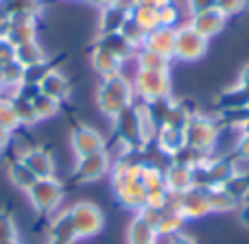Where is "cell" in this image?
I'll return each mask as SVG.
<instances>
[{"label":"cell","mask_w":249,"mask_h":244,"mask_svg":"<svg viewBox=\"0 0 249 244\" xmlns=\"http://www.w3.org/2000/svg\"><path fill=\"white\" fill-rule=\"evenodd\" d=\"M44 50L39 48V44L35 42H26L16 46V61L22 65V68H37V65H44Z\"/></svg>","instance_id":"23"},{"label":"cell","mask_w":249,"mask_h":244,"mask_svg":"<svg viewBox=\"0 0 249 244\" xmlns=\"http://www.w3.org/2000/svg\"><path fill=\"white\" fill-rule=\"evenodd\" d=\"M216 100H219V112H221V109L247 107L249 94H247V92H243L238 85H234V87H228L225 92H221V96H219Z\"/></svg>","instance_id":"27"},{"label":"cell","mask_w":249,"mask_h":244,"mask_svg":"<svg viewBox=\"0 0 249 244\" xmlns=\"http://www.w3.org/2000/svg\"><path fill=\"white\" fill-rule=\"evenodd\" d=\"M236 85L241 87L243 92H247V94H249V64L241 70V77H238V83H236Z\"/></svg>","instance_id":"42"},{"label":"cell","mask_w":249,"mask_h":244,"mask_svg":"<svg viewBox=\"0 0 249 244\" xmlns=\"http://www.w3.org/2000/svg\"><path fill=\"white\" fill-rule=\"evenodd\" d=\"M66 211H68V218H70V223H72L74 233H77V240L94 238L96 233L103 231L105 216H103V211H101V207H96L94 203L81 201Z\"/></svg>","instance_id":"4"},{"label":"cell","mask_w":249,"mask_h":244,"mask_svg":"<svg viewBox=\"0 0 249 244\" xmlns=\"http://www.w3.org/2000/svg\"><path fill=\"white\" fill-rule=\"evenodd\" d=\"M118 33H121L123 37L127 39V42L131 44L133 48H136V50H140V48L144 46V39H146V31L142 29V26L138 24V22L133 20L131 16H129L127 20H124V24L121 26V31H118Z\"/></svg>","instance_id":"29"},{"label":"cell","mask_w":249,"mask_h":244,"mask_svg":"<svg viewBox=\"0 0 249 244\" xmlns=\"http://www.w3.org/2000/svg\"><path fill=\"white\" fill-rule=\"evenodd\" d=\"M175 35L177 29H171V26H158V29L149 31L144 39V46L146 50H153L158 55L166 57V59H175Z\"/></svg>","instance_id":"13"},{"label":"cell","mask_w":249,"mask_h":244,"mask_svg":"<svg viewBox=\"0 0 249 244\" xmlns=\"http://www.w3.org/2000/svg\"><path fill=\"white\" fill-rule=\"evenodd\" d=\"M0 244H18V229L9 211H0Z\"/></svg>","instance_id":"33"},{"label":"cell","mask_w":249,"mask_h":244,"mask_svg":"<svg viewBox=\"0 0 249 244\" xmlns=\"http://www.w3.org/2000/svg\"><path fill=\"white\" fill-rule=\"evenodd\" d=\"M7 39L16 46L35 39V16L31 13H20V16H11L9 22V35Z\"/></svg>","instance_id":"17"},{"label":"cell","mask_w":249,"mask_h":244,"mask_svg":"<svg viewBox=\"0 0 249 244\" xmlns=\"http://www.w3.org/2000/svg\"><path fill=\"white\" fill-rule=\"evenodd\" d=\"M140 4H144V7H151L155 9V11H162L164 7H168L171 2H175V0H138Z\"/></svg>","instance_id":"40"},{"label":"cell","mask_w":249,"mask_h":244,"mask_svg":"<svg viewBox=\"0 0 249 244\" xmlns=\"http://www.w3.org/2000/svg\"><path fill=\"white\" fill-rule=\"evenodd\" d=\"M133 92L142 103L171 96V72H153V70H136Z\"/></svg>","instance_id":"6"},{"label":"cell","mask_w":249,"mask_h":244,"mask_svg":"<svg viewBox=\"0 0 249 244\" xmlns=\"http://www.w3.org/2000/svg\"><path fill=\"white\" fill-rule=\"evenodd\" d=\"M175 210L181 211L186 220H197L210 214V203H208V188L195 185L181 194H171V203Z\"/></svg>","instance_id":"7"},{"label":"cell","mask_w":249,"mask_h":244,"mask_svg":"<svg viewBox=\"0 0 249 244\" xmlns=\"http://www.w3.org/2000/svg\"><path fill=\"white\" fill-rule=\"evenodd\" d=\"M16 61V44H11L7 37H0V65Z\"/></svg>","instance_id":"37"},{"label":"cell","mask_w":249,"mask_h":244,"mask_svg":"<svg viewBox=\"0 0 249 244\" xmlns=\"http://www.w3.org/2000/svg\"><path fill=\"white\" fill-rule=\"evenodd\" d=\"M70 146H72V153L79 157H86L92 153H101L105 148V140L96 129L88 127V124H77L70 133Z\"/></svg>","instance_id":"10"},{"label":"cell","mask_w":249,"mask_h":244,"mask_svg":"<svg viewBox=\"0 0 249 244\" xmlns=\"http://www.w3.org/2000/svg\"><path fill=\"white\" fill-rule=\"evenodd\" d=\"M51 240L57 244H74L77 233L72 229V223L68 218V211H59L51 223Z\"/></svg>","instance_id":"21"},{"label":"cell","mask_w":249,"mask_h":244,"mask_svg":"<svg viewBox=\"0 0 249 244\" xmlns=\"http://www.w3.org/2000/svg\"><path fill=\"white\" fill-rule=\"evenodd\" d=\"M109 170H112V159H109L107 150L92 153L77 159V163H74V181L92 183V181H99L101 177H105Z\"/></svg>","instance_id":"9"},{"label":"cell","mask_w":249,"mask_h":244,"mask_svg":"<svg viewBox=\"0 0 249 244\" xmlns=\"http://www.w3.org/2000/svg\"><path fill=\"white\" fill-rule=\"evenodd\" d=\"M136 92H133V83L124 79L123 74L103 79L99 92H96V105L107 118H116L123 109L131 107Z\"/></svg>","instance_id":"1"},{"label":"cell","mask_w":249,"mask_h":244,"mask_svg":"<svg viewBox=\"0 0 249 244\" xmlns=\"http://www.w3.org/2000/svg\"><path fill=\"white\" fill-rule=\"evenodd\" d=\"M48 244H57V242H53V240H51V242H48Z\"/></svg>","instance_id":"45"},{"label":"cell","mask_w":249,"mask_h":244,"mask_svg":"<svg viewBox=\"0 0 249 244\" xmlns=\"http://www.w3.org/2000/svg\"><path fill=\"white\" fill-rule=\"evenodd\" d=\"M31 103H33V109H35V116H37V120L53 118L57 112H59V103H57L55 98H51V96L42 94V92H37V94L31 98Z\"/></svg>","instance_id":"30"},{"label":"cell","mask_w":249,"mask_h":244,"mask_svg":"<svg viewBox=\"0 0 249 244\" xmlns=\"http://www.w3.org/2000/svg\"><path fill=\"white\" fill-rule=\"evenodd\" d=\"M129 16H131L133 20L146 31V33L153 31V29H158V26H162L160 24V11H155V9H151V7H144V4H140V2L136 4V9H133Z\"/></svg>","instance_id":"28"},{"label":"cell","mask_w":249,"mask_h":244,"mask_svg":"<svg viewBox=\"0 0 249 244\" xmlns=\"http://www.w3.org/2000/svg\"><path fill=\"white\" fill-rule=\"evenodd\" d=\"M13 107H16V116H18V122L20 124H35L37 122V116H35V109H33V103H31V100L16 96V98H13Z\"/></svg>","instance_id":"34"},{"label":"cell","mask_w":249,"mask_h":244,"mask_svg":"<svg viewBox=\"0 0 249 244\" xmlns=\"http://www.w3.org/2000/svg\"><path fill=\"white\" fill-rule=\"evenodd\" d=\"M208 203L210 214H228L238 207V201L225 188H208Z\"/></svg>","instance_id":"24"},{"label":"cell","mask_w":249,"mask_h":244,"mask_svg":"<svg viewBox=\"0 0 249 244\" xmlns=\"http://www.w3.org/2000/svg\"><path fill=\"white\" fill-rule=\"evenodd\" d=\"M96 2H99L101 7H114V4H118V0H96Z\"/></svg>","instance_id":"44"},{"label":"cell","mask_w":249,"mask_h":244,"mask_svg":"<svg viewBox=\"0 0 249 244\" xmlns=\"http://www.w3.org/2000/svg\"><path fill=\"white\" fill-rule=\"evenodd\" d=\"M158 240H160V233L155 229V225L142 211H136L127 229V244H151Z\"/></svg>","instance_id":"14"},{"label":"cell","mask_w":249,"mask_h":244,"mask_svg":"<svg viewBox=\"0 0 249 244\" xmlns=\"http://www.w3.org/2000/svg\"><path fill=\"white\" fill-rule=\"evenodd\" d=\"M127 17H129V13L123 11L116 4H114V7H103L101 20H99V31L101 33H118Z\"/></svg>","instance_id":"25"},{"label":"cell","mask_w":249,"mask_h":244,"mask_svg":"<svg viewBox=\"0 0 249 244\" xmlns=\"http://www.w3.org/2000/svg\"><path fill=\"white\" fill-rule=\"evenodd\" d=\"M247 107H249V103H247Z\"/></svg>","instance_id":"47"},{"label":"cell","mask_w":249,"mask_h":244,"mask_svg":"<svg viewBox=\"0 0 249 244\" xmlns=\"http://www.w3.org/2000/svg\"><path fill=\"white\" fill-rule=\"evenodd\" d=\"M179 22H181V9H179V4H177V0L160 11V24H162V26L177 29V26H179Z\"/></svg>","instance_id":"35"},{"label":"cell","mask_w":249,"mask_h":244,"mask_svg":"<svg viewBox=\"0 0 249 244\" xmlns=\"http://www.w3.org/2000/svg\"><path fill=\"white\" fill-rule=\"evenodd\" d=\"M247 7H249V0H216V9H219L225 17L241 16Z\"/></svg>","instance_id":"36"},{"label":"cell","mask_w":249,"mask_h":244,"mask_svg":"<svg viewBox=\"0 0 249 244\" xmlns=\"http://www.w3.org/2000/svg\"><path fill=\"white\" fill-rule=\"evenodd\" d=\"M114 120V129H116V135L121 140V144L124 146V150H142L146 146L144 140V131H142V118H140V109L133 103L131 107L123 109Z\"/></svg>","instance_id":"2"},{"label":"cell","mask_w":249,"mask_h":244,"mask_svg":"<svg viewBox=\"0 0 249 244\" xmlns=\"http://www.w3.org/2000/svg\"><path fill=\"white\" fill-rule=\"evenodd\" d=\"M22 162L26 163L31 172H33L37 179H48V177H55V162H53L51 153L42 148H26V153L22 155Z\"/></svg>","instance_id":"15"},{"label":"cell","mask_w":249,"mask_h":244,"mask_svg":"<svg viewBox=\"0 0 249 244\" xmlns=\"http://www.w3.org/2000/svg\"><path fill=\"white\" fill-rule=\"evenodd\" d=\"M96 46L103 48V50H107V52H112V55L118 57L123 64L136 57V48H133L121 33H101Z\"/></svg>","instance_id":"18"},{"label":"cell","mask_w":249,"mask_h":244,"mask_svg":"<svg viewBox=\"0 0 249 244\" xmlns=\"http://www.w3.org/2000/svg\"><path fill=\"white\" fill-rule=\"evenodd\" d=\"M26 194H29V201L35 211H39V214H53L61 205V201H64V185L55 177L35 179V183L26 190Z\"/></svg>","instance_id":"5"},{"label":"cell","mask_w":249,"mask_h":244,"mask_svg":"<svg viewBox=\"0 0 249 244\" xmlns=\"http://www.w3.org/2000/svg\"><path fill=\"white\" fill-rule=\"evenodd\" d=\"M0 127H4L7 131H16L20 127L11 98H0Z\"/></svg>","instance_id":"32"},{"label":"cell","mask_w":249,"mask_h":244,"mask_svg":"<svg viewBox=\"0 0 249 244\" xmlns=\"http://www.w3.org/2000/svg\"><path fill=\"white\" fill-rule=\"evenodd\" d=\"M208 42L203 35H199L193 26L181 24L177 26L175 35V59L179 61H197L208 52Z\"/></svg>","instance_id":"8"},{"label":"cell","mask_w":249,"mask_h":244,"mask_svg":"<svg viewBox=\"0 0 249 244\" xmlns=\"http://www.w3.org/2000/svg\"><path fill=\"white\" fill-rule=\"evenodd\" d=\"M133 61H136L138 70L171 72V59H166V57L158 55V52H153V50H146V48H140V50H136V57H133Z\"/></svg>","instance_id":"22"},{"label":"cell","mask_w":249,"mask_h":244,"mask_svg":"<svg viewBox=\"0 0 249 244\" xmlns=\"http://www.w3.org/2000/svg\"><path fill=\"white\" fill-rule=\"evenodd\" d=\"M153 142L158 144V148L162 150L164 155H168V157L177 155L186 146L184 131H179V129H171V127H160L158 133H155Z\"/></svg>","instance_id":"19"},{"label":"cell","mask_w":249,"mask_h":244,"mask_svg":"<svg viewBox=\"0 0 249 244\" xmlns=\"http://www.w3.org/2000/svg\"><path fill=\"white\" fill-rule=\"evenodd\" d=\"M9 179H11V183L16 185V188H20V190H29L31 185L35 183V179L37 177L33 175V172L26 168V163L22 162V159H16V162L9 166Z\"/></svg>","instance_id":"26"},{"label":"cell","mask_w":249,"mask_h":244,"mask_svg":"<svg viewBox=\"0 0 249 244\" xmlns=\"http://www.w3.org/2000/svg\"><path fill=\"white\" fill-rule=\"evenodd\" d=\"M216 135H219V122L214 118H208L203 114H197L188 120L184 127V140L186 146L195 150H201L206 155H212L216 144Z\"/></svg>","instance_id":"3"},{"label":"cell","mask_w":249,"mask_h":244,"mask_svg":"<svg viewBox=\"0 0 249 244\" xmlns=\"http://www.w3.org/2000/svg\"><path fill=\"white\" fill-rule=\"evenodd\" d=\"M9 142H11V131H7L4 127H0V150H2Z\"/></svg>","instance_id":"43"},{"label":"cell","mask_w":249,"mask_h":244,"mask_svg":"<svg viewBox=\"0 0 249 244\" xmlns=\"http://www.w3.org/2000/svg\"><path fill=\"white\" fill-rule=\"evenodd\" d=\"M188 4V13H199V11H206V9H212L216 7V0H186Z\"/></svg>","instance_id":"38"},{"label":"cell","mask_w":249,"mask_h":244,"mask_svg":"<svg viewBox=\"0 0 249 244\" xmlns=\"http://www.w3.org/2000/svg\"><path fill=\"white\" fill-rule=\"evenodd\" d=\"M164 183L171 194H181L186 190L195 188V168L184 166L177 162H168L164 168Z\"/></svg>","instance_id":"12"},{"label":"cell","mask_w":249,"mask_h":244,"mask_svg":"<svg viewBox=\"0 0 249 244\" xmlns=\"http://www.w3.org/2000/svg\"><path fill=\"white\" fill-rule=\"evenodd\" d=\"M236 216H238V223H241V227H245L249 231V198L243 203H238L236 207Z\"/></svg>","instance_id":"39"},{"label":"cell","mask_w":249,"mask_h":244,"mask_svg":"<svg viewBox=\"0 0 249 244\" xmlns=\"http://www.w3.org/2000/svg\"><path fill=\"white\" fill-rule=\"evenodd\" d=\"M92 68L96 70V74H101V79H109V77L121 74L123 61L118 59V57H114L112 52L94 46V52H92Z\"/></svg>","instance_id":"20"},{"label":"cell","mask_w":249,"mask_h":244,"mask_svg":"<svg viewBox=\"0 0 249 244\" xmlns=\"http://www.w3.org/2000/svg\"><path fill=\"white\" fill-rule=\"evenodd\" d=\"M151 244H158V242H151Z\"/></svg>","instance_id":"46"},{"label":"cell","mask_w":249,"mask_h":244,"mask_svg":"<svg viewBox=\"0 0 249 244\" xmlns=\"http://www.w3.org/2000/svg\"><path fill=\"white\" fill-rule=\"evenodd\" d=\"M223 188L228 190V192L232 194L238 203L247 201L249 198V172H236V175H234L232 179L223 185Z\"/></svg>","instance_id":"31"},{"label":"cell","mask_w":249,"mask_h":244,"mask_svg":"<svg viewBox=\"0 0 249 244\" xmlns=\"http://www.w3.org/2000/svg\"><path fill=\"white\" fill-rule=\"evenodd\" d=\"M37 90L42 92V94L55 98L57 103H61V100L70 94V83H68V79L61 72H57V70H46V72L42 74V79L37 81Z\"/></svg>","instance_id":"16"},{"label":"cell","mask_w":249,"mask_h":244,"mask_svg":"<svg viewBox=\"0 0 249 244\" xmlns=\"http://www.w3.org/2000/svg\"><path fill=\"white\" fill-rule=\"evenodd\" d=\"M225 22H228V17H225L216 7H212V9H206V11L193 13L186 24L193 26V29L197 31L199 35H203L206 39H212L214 35H219L221 31L225 29Z\"/></svg>","instance_id":"11"},{"label":"cell","mask_w":249,"mask_h":244,"mask_svg":"<svg viewBox=\"0 0 249 244\" xmlns=\"http://www.w3.org/2000/svg\"><path fill=\"white\" fill-rule=\"evenodd\" d=\"M168 244H197V240H193L190 236H186V233H175V236L168 238Z\"/></svg>","instance_id":"41"}]
</instances>
